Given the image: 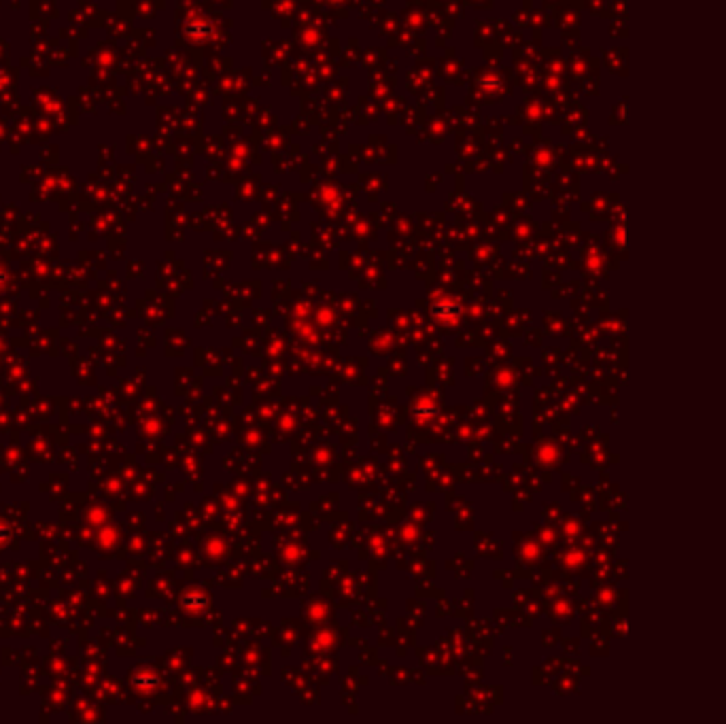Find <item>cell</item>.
Wrapping results in <instances>:
<instances>
[]
</instances>
